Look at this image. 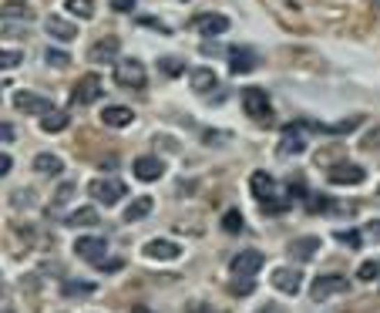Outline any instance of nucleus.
I'll use <instances>...</instances> for the list:
<instances>
[{"instance_id":"49530a36","label":"nucleus","mask_w":380,"mask_h":313,"mask_svg":"<svg viewBox=\"0 0 380 313\" xmlns=\"http://www.w3.org/2000/svg\"><path fill=\"white\" fill-rule=\"evenodd\" d=\"M185 313H215V310H212L209 303H192V307H189Z\"/></svg>"},{"instance_id":"423d86ee","label":"nucleus","mask_w":380,"mask_h":313,"mask_svg":"<svg viewBox=\"0 0 380 313\" xmlns=\"http://www.w3.org/2000/svg\"><path fill=\"white\" fill-rule=\"evenodd\" d=\"M347 290H350V280H347V276H317L313 287H310V296H313L317 303H324V300H330L333 293H347Z\"/></svg>"},{"instance_id":"6ab92c4d","label":"nucleus","mask_w":380,"mask_h":313,"mask_svg":"<svg viewBox=\"0 0 380 313\" xmlns=\"http://www.w3.org/2000/svg\"><path fill=\"white\" fill-rule=\"evenodd\" d=\"M320 250V236H303V239H293L289 243V256L293 259H313V253Z\"/></svg>"},{"instance_id":"bb28decb","label":"nucleus","mask_w":380,"mask_h":313,"mask_svg":"<svg viewBox=\"0 0 380 313\" xmlns=\"http://www.w3.org/2000/svg\"><path fill=\"white\" fill-rule=\"evenodd\" d=\"M158 71H165L169 78H178L185 71V61L182 58H158Z\"/></svg>"},{"instance_id":"0eeeda50","label":"nucleus","mask_w":380,"mask_h":313,"mask_svg":"<svg viewBox=\"0 0 380 313\" xmlns=\"http://www.w3.org/2000/svg\"><path fill=\"white\" fill-rule=\"evenodd\" d=\"M14 108L24 112V115H47V112H54V101L44 98V95H34V91H17V98H14Z\"/></svg>"},{"instance_id":"473e14b6","label":"nucleus","mask_w":380,"mask_h":313,"mask_svg":"<svg viewBox=\"0 0 380 313\" xmlns=\"http://www.w3.org/2000/svg\"><path fill=\"white\" fill-rule=\"evenodd\" d=\"M44 61H47L51 68H68V64H71V54H64V51H54V47H51V51H44Z\"/></svg>"},{"instance_id":"2f4dec72","label":"nucleus","mask_w":380,"mask_h":313,"mask_svg":"<svg viewBox=\"0 0 380 313\" xmlns=\"http://www.w3.org/2000/svg\"><path fill=\"white\" fill-rule=\"evenodd\" d=\"M337 236V243H343V246H350V250H360V233L357 229H340Z\"/></svg>"},{"instance_id":"37998d69","label":"nucleus","mask_w":380,"mask_h":313,"mask_svg":"<svg viewBox=\"0 0 380 313\" xmlns=\"http://www.w3.org/2000/svg\"><path fill=\"white\" fill-rule=\"evenodd\" d=\"M0 142H14V128L7 121H0Z\"/></svg>"},{"instance_id":"f257e3e1","label":"nucleus","mask_w":380,"mask_h":313,"mask_svg":"<svg viewBox=\"0 0 380 313\" xmlns=\"http://www.w3.org/2000/svg\"><path fill=\"white\" fill-rule=\"evenodd\" d=\"M249 189H252V196L263 202V213H273V215H280L286 213V202L283 199H276V182H273V176L269 172H252V178H249Z\"/></svg>"},{"instance_id":"c85d7f7f","label":"nucleus","mask_w":380,"mask_h":313,"mask_svg":"<svg viewBox=\"0 0 380 313\" xmlns=\"http://www.w3.org/2000/svg\"><path fill=\"white\" fill-rule=\"evenodd\" d=\"M243 226H246V222H243V213H236V209H229L226 215H222V229H226V233H243Z\"/></svg>"},{"instance_id":"72a5a7b5","label":"nucleus","mask_w":380,"mask_h":313,"mask_svg":"<svg viewBox=\"0 0 380 313\" xmlns=\"http://www.w3.org/2000/svg\"><path fill=\"white\" fill-rule=\"evenodd\" d=\"M333 206H337V202H330V199L326 196H310V213H333Z\"/></svg>"},{"instance_id":"9d476101","label":"nucleus","mask_w":380,"mask_h":313,"mask_svg":"<svg viewBox=\"0 0 380 313\" xmlns=\"http://www.w3.org/2000/svg\"><path fill=\"white\" fill-rule=\"evenodd\" d=\"M363 176H367V172H363L360 165H350V162L330 165V172H326V178H330L333 185H360Z\"/></svg>"},{"instance_id":"6e6552de","label":"nucleus","mask_w":380,"mask_h":313,"mask_svg":"<svg viewBox=\"0 0 380 313\" xmlns=\"http://www.w3.org/2000/svg\"><path fill=\"white\" fill-rule=\"evenodd\" d=\"M75 253L95 266V263H101L105 253H108V239H105V236H81L75 243Z\"/></svg>"},{"instance_id":"3c124183","label":"nucleus","mask_w":380,"mask_h":313,"mask_svg":"<svg viewBox=\"0 0 380 313\" xmlns=\"http://www.w3.org/2000/svg\"><path fill=\"white\" fill-rule=\"evenodd\" d=\"M0 313H14V310H10V307H0Z\"/></svg>"},{"instance_id":"f03ea898","label":"nucleus","mask_w":380,"mask_h":313,"mask_svg":"<svg viewBox=\"0 0 380 313\" xmlns=\"http://www.w3.org/2000/svg\"><path fill=\"white\" fill-rule=\"evenodd\" d=\"M114 78H118V84H121V88H145L149 75H145V64H142L138 58H125V61H118V71H114Z\"/></svg>"},{"instance_id":"cd10ccee","label":"nucleus","mask_w":380,"mask_h":313,"mask_svg":"<svg viewBox=\"0 0 380 313\" xmlns=\"http://www.w3.org/2000/svg\"><path fill=\"white\" fill-rule=\"evenodd\" d=\"M68 10L75 17H95V0H68Z\"/></svg>"},{"instance_id":"79ce46f5","label":"nucleus","mask_w":380,"mask_h":313,"mask_svg":"<svg viewBox=\"0 0 380 313\" xmlns=\"http://www.w3.org/2000/svg\"><path fill=\"white\" fill-rule=\"evenodd\" d=\"M377 145H380V128H374V132L363 135V148H377Z\"/></svg>"},{"instance_id":"1a4fd4ad","label":"nucleus","mask_w":380,"mask_h":313,"mask_svg":"<svg viewBox=\"0 0 380 313\" xmlns=\"http://www.w3.org/2000/svg\"><path fill=\"white\" fill-rule=\"evenodd\" d=\"M273 287L280 290V293H296L300 287H303V270L300 266H280V270H273Z\"/></svg>"},{"instance_id":"f8f14e48","label":"nucleus","mask_w":380,"mask_h":313,"mask_svg":"<svg viewBox=\"0 0 380 313\" xmlns=\"http://www.w3.org/2000/svg\"><path fill=\"white\" fill-rule=\"evenodd\" d=\"M306 148V135L296 121H289L283 128V142H280V155H300Z\"/></svg>"},{"instance_id":"b1692460","label":"nucleus","mask_w":380,"mask_h":313,"mask_svg":"<svg viewBox=\"0 0 380 313\" xmlns=\"http://www.w3.org/2000/svg\"><path fill=\"white\" fill-rule=\"evenodd\" d=\"M88 58H91V61H114V58H118V40H114V38L98 40L95 47L88 51Z\"/></svg>"},{"instance_id":"20e7f679","label":"nucleus","mask_w":380,"mask_h":313,"mask_svg":"<svg viewBox=\"0 0 380 313\" xmlns=\"http://www.w3.org/2000/svg\"><path fill=\"white\" fill-rule=\"evenodd\" d=\"M88 192H91V199H98V202H105V206H112V202H118V199H125V182L121 178H95L91 185H88Z\"/></svg>"},{"instance_id":"58836bf2","label":"nucleus","mask_w":380,"mask_h":313,"mask_svg":"<svg viewBox=\"0 0 380 313\" xmlns=\"http://www.w3.org/2000/svg\"><path fill=\"white\" fill-rule=\"evenodd\" d=\"M138 24H145V27H152V31H162V34H169V27H165V24H158L152 14H142V17H138Z\"/></svg>"},{"instance_id":"f704fd0d","label":"nucleus","mask_w":380,"mask_h":313,"mask_svg":"<svg viewBox=\"0 0 380 313\" xmlns=\"http://www.w3.org/2000/svg\"><path fill=\"white\" fill-rule=\"evenodd\" d=\"M95 293V283H68L64 296H91Z\"/></svg>"},{"instance_id":"dca6fc26","label":"nucleus","mask_w":380,"mask_h":313,"mask_svg":"<svg viewBox=\"0 0 380 313\" xmlns=\"http://www.w3.org/2000/svg\"><path fill=\"white\" fill-rule=\"evenodd\" d=\"M142 253L149 256V259H178V243H172V239H152V243H145V250Z\"/></svg>"},{"instance_id":"2eb2a0df","label":"nucleus","mask_w":380,"mask_h":313,"mask_svg":"<svg viewBox=\"0 0 380 313\" xmlns=\"http://www.w3.org/2000/svg\"><path fill=\"white\" fill-rule=\"evenodd\" d=\"M132 169H135V178H142V182H155V178H162V172H165L162 158H155V155L135 158Z\"/></svg>"},{"instance_id":"c756f323","label":"nucleus","mask_w":380,"mask_h":313,"mask_svg":"<svg viewBox=\"0 0 380 313\" xmlns=\"http://www.w3.org/2000/svg\"><path fill=\"white\" fill-rule=\"evenodd\" d=\"M380 276V259H367V263H360V270H357V280H377Z\"/></svg>"},{"instance_id":"ea45409f","label":"nucleus","mask_w":380,"mask_h":313,"mask_svg":"<svg viewBox=\"0 0 380 313\" xmlns=\"http://www.w3.org/2000/svg\"><path fill=\"white\" fill-rule=\"evenodd\" d=\"M95 266L101 270V273H118L125 263H121V259H112V263H108V259H101V263H95Z\"/></svg>"},{"instance_id":"4468645a","label":"nucleus","mask_w":380,"mask_h":313,"mask_svg":"<svg viewBox=\"0 0 380 313\" xmlns=\"http://www.w3.org/2000/svg\"><path fill=\"white\" fill-rule=\"evenodd\" d=\"M101 98V78L98 75H84V78L75 84V101L77 105H91V101Z\"/></svg>"},{"instance_id":"4be33fe9","label":"nucleus","mask_w":380,"mask_h":313,"mask_svg":"<svg viewBox=\"0 0 380 313\" xmlns=\"http://www.w3.org/2000/svg\"><path fill=\"white\" fill-rule=\"evenodd\" d=\"M71 229H77V226H98L101 222V215H98V209H91V206H84V209H75V213L64 219Z\"/></svg>"},{"instance_id":"ddd939ff","label":"nucleus","mask_w":380,"mask_h":313,"mask_svg":"<svg viewBox=\"0 0 380 313\" xmlns=\"http://www.w3.org/2000/svg\"><path fill=\"white\" fill-rule=\"evenodd\" d=\"M192 31H199V34H206V38L226 34V31H229V17H222V14H199V17L192 20Z\"/></svg>"},{"instance_id":"603ef678","label":"nucleus","mask_w":380,"mask_h":313,"mask_svg":"<svg viewBox=\"0 0 380 313\" xmlns=\"http://www.w3.org/2000/svg\"><path fill=\"white\" fill-rule=\"evenodd\" d=\"M377 196H380V185H377Z\"/></svg>"},{"instance_id":"8fccbe9b","label":"nucleus","mask_w":380,"mask_h":313,"mask_svg":"<svg viewBox=\"0 0 380 313\" xmlns=\"http://www.w3.org/2000/svg\"><path fill=\"white\" fill-rule=\"evenodd\" d=\"M132 313H155V310H149V307H135Z\"/></svg>"},{"instance_id":"9b49d317","label":"nucleus","mask_w":380,"mask_h":313,"mask_svg":"<svg viewBox=\"0 0 380 313\" xmlns=\"http://www.w3.org/2000/svg\"><path fill=\"white\" fill-rule=\"evenodd\" d=\"M256 68V51L246 47V44H236L232 51H229V71L232 75H249Z\"/></svg>"},{"instance_id":"aec40b11","label":"nucleus","mask_w":380,"mask_h":313,"mask_svg":"<svg viewBox=\"0 0 380 313\" xmlns=\"http://www.w3.org/2000/svg\"><path fill=\"white\" fill-rule=\"evenodd\" d=\"M189 84H192V91L206 95V91L215 88V71H209V68H189Z\"/></svg>"},{"instance_id":"393cba45","label":"nucleus","mask_w":380,"mask_h":313,"mask_svg":"<svg viewBox=\"0 0 380 313\" xmlns=\"http://www.w3.org/2000/svg\"><path fill=\"white\" fill-rule=\"evenodd\" d=\"M149 213H152V199H149V196L135 199L132 206L125 209V222H138V219H145Z\"/></svg>"},{"instance_id":"e433bc0d","label":"nucleus","mask_w":380,"mask_h":313,"mask_svg":"<svg viewBox=\"0 0 380 313\" xmlns=\"http://www.w3.org/2000/svg\"><path fill=\"white\" fill-rule=\"evenodd\" d=\"M20 64V51H0V71H10Z\"/></svg>"},{"instance_id":"a878e982","label":"nucleus","mask_w":380,"mask_h":313,"mask_svg":"<svg viewBox=\"0 0 380 313\" xmlns=\"http://www.w3.org/2000/svg\"><path fill=\"white\" fill-rule=\"evenodd\" d=\"M360 125V118H347V121H333V125H317L324 135H347V132H354Z\"/></svg>"},{"instance_id":"39448f33","label":"nucleus","mask_w":380,"mask_h":313,"mask_svg":"<svg viewBox=\"0 0 380 313\" xmlns=\"http://www.w3.org/2000/svg\"><path fill=\"white\" fill-rule=\"evenodd\" d=\"M229 270H232V276H236V280H252V276L263 270V253H259V250H246V253L232 256Z\"/></svg>"},{"instance_id":"a211bd4d","label":"nucleus","mask_w":380,"mask_h":313,"mask_svg":"<svg viewBox=\"0 0 380 313\" xmlns=\"http://www.w3.org/2000/svg\"><path fill=\"white\" fill-rule=\"evenodd\" d=\"M101 121L112 125V128H125V125L135 121V112L132 108H121V105H108V108L101 112Z\"/></svg>"},{"instance_id":"c03bdc74","label":"nucleus","mask_w":380,"mask_h":313,"mask_svg":"<svg viewBox=\"0 0 380 313\" xmlns=\"http://www.w3.org/2000/svg\"><path fill=\"white\" fill-rule=\"evenodd\" d=\"M14 202H17V206H24V202L31 206V202H34V192H14Z\"/></svg>"},{"instance_id":"a19ab883","label":"nucleus","mask_w":380,"mask_h":313,"mask_svg":"<svg viewBox=\"0 0 380 313\" xmlns=\"http://www.w3.org/2000/svg\"><path fill=\"white\" fill-rule=\"evenodd\" d=\"M0 38H27V27H0Z\"/></svg>"},{"instance_id":"4c0bfd02","label":"nucleus","mask_w":380,"mask_h":313,"mask_svg":"<svg viewBox=\"0 0 380 313\" xmlns=\"http://www.w3.org/2000/svg\"><path fill=\"white\" fill-rule=\"evenodd\" d=\"M75 196V182H64L61 189H57V196H54V206H64L68 199Z\"/></svg>"},{"instance_id":"412c9836","label":"nucleus","mask_w":380,"mask_h":313,"mask_svg":"<svg viewBox=\"0 0 380 313\" xmlns=\"http://www.w3.org/2000/svg\"><path fill=\"white\" fill-rule=\"evenodd\" d=\"M34 169H38L40 176H61V172H64V162H61V158L57 155H51V152H40L38 158H34Z\"/></svg>"},{"instance_id":"7ed1b4c3","label":"nucleus","mask_w":380,"mask_h":313,"mask_svg":"<svg viewBox=\"0 0 380 313\" xmlns=\"http://www.w3.org/2000/svg\"><path fill=\"white\" fill-rule=\"evenodd\" d=\"M243 112L249 118H256V121H266L273 115V105H269V95L263 88H246L243 91Z\"/></svg>"},{"instance_id":"c9c22d12","label":"nucleus","mask_w":380,"mask_h":313,"mask_svg":"<svg viewBox=\"0 0 380 313\" xmlns=\"http://www.w3.org/2000/svg\"><path fill=\"white\" fill-rule=\"evenodd\" d=\"M229 290H232V296H249L252 290H256V283H252V280H232Z\"/></svg>"},{"instance_id":"a18cd8bd","label":"nucleus","mask_w":380,"mask_h":313,"mask_svg":"<svg viewBox=\"0 0 380 313\" xmlns=\"http://www.w3.org/2000/svg\"><path fill=\"white\" fill-rule=\"evenodd\" d=\"M114 10H135V0H112Z\"/></svg>"},{"instance_id":"09e8293b","label":"nucleus","mask_w":380,"mask_h":313,"mask_svg":"<svg viewBox=\"0 0 380 313\" xmlns=\"http://www.w3.org/2000/svg\"><path fill=\"white\" fill-rule=\"evenodd\" d=\"M367 233H370V236H374V239H377V243H380V219H374V222L367 226Z\"/></svg>"},{"instance_id":"5701e85b","label":"nucleus","mask_w":380,"mask_h":313,"mask_svg":"<svg viewBox=\"0 0 380 313\" xmlns=\"http://www.w3.org/2000/svg\"><path fill=\"white\" fill-rule=\"evenodd\" d=\"M68 112H61V108H54V112H47V115L40 118V128L47 132V135H54V132H64L68 128Z\"/></svg>"},{"instance_id":"f3484780","label":"nucleus","mask_w":380,"mask_h":313,"mask_svg":"<svg viewBox=\"0 0 380 313\" xmlns=\"http://www.w3.org/2000/svg\"><path fill=\"white\" fill-rule=\"evenodd\" d=\"M44 31H47L51 38H57V40H75L77 38V27L71 24V20H64V17H47L44 20Z\"/></svg>"},{"instance_id":"de8ad7c7","label":"nucleus","mask_w":380,"mask_h":313,"mask_svg":"<svg viewBox=\"0 0 380 313\" xmlns=\"http://www.w3.org/2000/svg\"><path fill=\"white\" fill-rule=\"evenodd\" d=\"M10 165H14L10 155H3V152H0V176H7V172H10Z\"/></svg>"},{"instance_id":"7c9ffc66","label":"nucleus","mask_w":380,"mask_h":313,"mask_svg":"<svg viewBox=\"0 0 380 313\" xmlns=\"http://www.w3.org/2000/svg\"><path fill=\"white\" fill-rule=\"evenodd\" d=\"M0 17H31V7L27 3H7V7H0Z\"/></svg>"}]
</instances>
